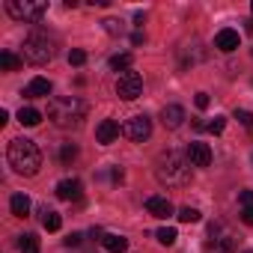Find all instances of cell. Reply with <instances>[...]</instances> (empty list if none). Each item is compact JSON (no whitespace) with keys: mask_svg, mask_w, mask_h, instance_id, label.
I'll return each instance as SVG.
<instances>
[{"mask_svg":"<svg viewBox=\"0 0 253 253\" xmlns=\"http://www.w3.org/2000/svg\"><path fill=\"white\" fill-rule=\"evenodd\" d=\"M122 134L128 137V140H134V143L149 140V134H152V119H149L146 113H137V116H131V119H125Z\"/></svg>","mask_w":253,"mask_h":253,"instance_id":"cell-6","label":"cell"},{"mask_svg":"<svg viewBox=\"0 0 253 253\" xmlns=\"http://www.w3.org/2000/svg\"><path fill=\"white\" fill-rule=\"evenodd\" d=\"M116 95H119L122 101H134V98H140V95H143V78H140L137 72H125V75H119V81H116Z\"/></svg>","mask_w":253,"mask_h":253,"instance_id":"cell-7","label":"cell"},{"mask_svg":"<svg viewBox=\"0 0 253 253\" xmlns=\"http://www.w3.org/2000/svg\"><path fill=\"white\" fill-rule=\"evenodd\" d=\"M176 217H179L182 223H197V220H200L203 214H200L197 209H191V206H185V209H179V214H176Z\"/></svg>","mask_w":253,"mask_h":253,"instance_id":"cell-23","label":"cell"},{"mask_svg":"<svg viewBox=\"0 0 253 253\" xmlns=\"http://www.w3.org/2000/svg\"><path fill=\"white\" fill-rule=\"evenodd\" d=\"M42 226H45L48 232H57V229L63 226V217H60V211H54V209H42Z\"/></svg>","mask_w":253,"mask_h":253,"instance_id":"cell-17","label":"cell"},{"mask_svg":"<svg viewBox=\"0 0 253 253\" xmlns=\"http://www.w3.org/2000/svg\"><path fill=\"white\" fill-rule=\"evenodd\" d=\"M57 54V42L48 36V33H30L24 39V60L33 63V66H45L51 63Z\"/></svg>","mask_w":253,"mask_h":253,"instance_id":"cell-4","label":"cell"},{"mask_svg":"<svg viewBox=\"0 0 253 253\" xmlns=\"http://www.w3.org/2000/svg\"><path fill=\"white\" fill-rule=\"evenodd\" d=\"M244 30H247V33H253V18H247V21H244Z\"/></svg>","mask_w":253,"mask_h":253,"instance_id":"cell-34","label":"cell"},{"mask_svg":"<svg viewBox=\"0 0 253 253\" xmlns=\"http://www.w3.org/2000/svg\"><path fill=\"white\" fill-rule=\"evenodd\" d=\"M238 203H241L244 209H247V206H253V191H241V194H238Z\"/></svg>","mask_w":253,"mask_h":253,"instance_id":"cell-30","label":"cell"},{"mask_svg":"<svg viewBox=\"0 0 253 253\" xmlns=\"http://www.w3.org/2000/svg\"><path fill=\"white\" fill-rule=\"evenodd\" d=\"M244 253H253V250H244Z\"/></svg>","mask_w":253,"mask_h":253,"instance_id":"cell-35","label":"cell"},{"mask_svg":"<svg viewBox=\"0 0 253 253\" xmlns=\"http://www.w3.org/2000/svg\"><path fill=\"white\" fill-rule=\"evenodd\" d=\"M194 104H197L200 110H206V107L211 104V98H209V92H197V98H194Z\"/></svg>","mask_w":253,"mask_h":253,"instance_id":"cell-29","label":"cell"},{"mask_svg":"<svg viewBox=\"0 0 253 253\" xmlns=\"http://www.w3.org/2000/svg\"><path fill=\"white\" fill-rule=\"evenodd\" d=\"M18 250H21V253H39V238H36L33 232L21 235V241H18Z\"/></svg>","mask_w":253,"mask_h":253,"instance_id":"cell-22","label":"cell"},{"mask_svg":"<svg viewBox=\"0 0 253 253\" xmlns=\"http://www.w3.org/2000/svg\"><path fill=\"white\" fill-rule=\"evenodd\" d=\"M6 12L15 18V21H42V15L48 12V3L45 0H6Z\"/></svg>","mask_w":253,"mask_h":253,"instance_id":"cell-5","label":"cell"},{"mask_svg":"<svg viewBox=\"0 0 253 253\" xmlns=\"http://www.w3.org/2000/svg\"><path fill=\"white\" fill-rule=\"evenodd\" d=\"M161 122H164V128H179L185 122V107L182 104H167L161 110Z\"/></svg>","mask_w":253,"mask_h":253,"instance_id":"cell-12","label":"cell"},{"mask_svg":"<svg viewBox=\"0 0 253 253\" xmlns=\"http://www.w3.org/2000/svg\"><path fill=\"white\" fill-rule=\"evenodd\" d=\"M86 116V101L78 95H57L48 104V119L57 128H78Z\"/></svg>","mask_w":253,"mask_h":253,"instance_id":"cell-2","label":"cell"},{"mask_svg":"<svg viewBox=\"0 0 253 253\" xmlns=\"http://www.w3.org/2000/svg\"><path fill=\"white\" fill-rule=\"evenodd\" d=\"M18 122L27 125V128H33V125L42 122V113H39L36 107H21V110H18Z\"/></svg>","mask_w":253,"mask_h":253,"instance_id":"cell-18","label":"cell"},{"mask_svg":"<svg viewBox=\"0 0 253 253\" xmlns=\"http://www.w3.org/2000/svg\"><path fill=\"white\" fill-rule=\"evenodd\" d=\"M51 89H54V84H51L48 78H33V81L24 86V95H27V98H48Z\"/></svg>","mask_w":253,"mask_h":253,"instance_id":"cell-11","label":"cell"},{"mask_svg":"<svg viewBox=\"0 0 253 253\" xmlns=\"http://www.w3.org/2000/svg\"><path fill=\"white\" fill-rule=\"evenodd\" d=\"M9 209H12L15 217H27V214H30V197H27V194H12Z\"/></svg>","mask_w":253,"mask_h":253,"instance_id":"cell-16","label":"cell"},{"mask_svg":"<svg viewBox=\"0 0 253 253\" xmlns=\"http://www.w3.org/2000/svg\"><path fill=\"white\" fill-rule=\"evenodd\" d=\"M146 211H149L152 217H170V214H173V203H170L167 197H149V200H146Z\"/></svg>","mask_w":253,"mask_h":253,"instance_id":"cell-13","label":"cell"},{"mask_svg":"<svg viewBox=\"0 0 253 253\" xmlns=\"http://www.w3.org/2000/svg\"><path fill=\"white\" fill-rule=\"evenodd\" d=\"M69 63H72V66H84V63H86V54H84L81 48H75V51H69Z\"/></svg>","mask_w":253,"mask_h":253,"instance_id":"cell-28","label":"cell"},{"mask_svg":"<svg viewBox=\"0 0 253 253\" xmlns=\"http://www.w3.org/2000/svg\"><path fill=\"white\" fill-rule=\"evenodd\" d=\"M116 137H119V122H116V119H101L98 128H95V140L107 146V143H113Z\"/></svg>","mask_w":253,"mask_h":253,"instance_id":"cell-8","label":"cell"},{"mask_svg":"<svg viewBox=\"0 0 253 253\" xmlns=\"http://www.w3.org/2000/svg\"><path fill=\"white\" fill-rule=\"evenodd\" d=\"M81 238H84L81 232H72V235L66 238V244H69V247H78V244H81Z\"/></svg>","mask_w":253,"mask_h":253,"instance_id":"cell-31","label":"cell"},{"mask_svg":"<svg viewBox=\"0 0 253 253\" xmlns=\"http://www.w3.org/2000/svg\"><path fill=\"white\" fill-rule=\"evenodd\" d=\"M185 155H188V161H191L194 167H209V164H211V149H209L206 143H191Z\"/></svg>","mask_w":253,"mask_h":253,"instance_id":"cell-10","label":"cell"},{"mask_svg":"<svg viewBox=\"0 0 253 253\" xmlns=\"http://www.w3.org/2000/svg\"><path fill=\"white\" fill-rule=\"evenodd\" d=\"M78 158V146L75 143H63V149H60V161L63 164H72Z\"/></svg>","mask_w":253,"mask_h":253,"instance_id":"cell-24","label":"cell"},{"mask_svg":"<svg viewBox=\"0 0 253 253\" xmlns=\"http://www.w3.org/2000/svg\"><path fill=\"white\" fill-rule=\"evenodd\" d=\"M101 24H104V30H107L110 36H119V33H122V21H116V18H104Z\"/></svg>","mask_w":253,"mask_h":253,"instance_id":"cell-26","label":"cell"},{"mask_svg":"<svg viewBox=\"0 0 253 253\" xmlns=\"http://www.w3.org/2000/svg\"><path fill=\"white\" fill-rule=\"evenodd\" d=\"M250 54H253V51H250Z\"/></svg>","mask_w":253,"mask_h":253,"instance_id":"cell-37","label":"cell"},{"mask_svg":"<svg viewBox=\"0 0 253 253\" xmlns=\"http://www.w3.org/2000/svg\"><path fill=\"white\" fill-rule=\"evenodd\" d=\"M223 125H226V119H223V116H214V119L206 125V128H209L211 134H220V131H223Z\"/></svg>","mask_w":253,"mask_h":253,"instance_id":"cell-27","label":"cell"},{"mask_svg":"<svg viewBox=\"0 0 253 253\" xmlns=\"http://www.w3.org/2000/svg\"><path fill=\"white\" fill-rule=\"evenodd\" d=\"M155 238H158L164 247H173V244H176V238H179V232H176L173 226H161V229L155 232Z\"/></svg>","mask_w":253,"mask_h":253,"instance_id":"cell-21","label":"cell"},{"mask_svg":"<svg viewBox=\"0 0 253 253\" xmlns=\"http://www.w3.org/2000/svg\"><path fill=\"white\" fill-rule=\"evenodd\" d=\"M101 244H104L107 253H125V250H128V238L116 235V232H104L101 235Z\"/></svg>","mask_w":253,"mask_h":253,"instance_id":"cell-14","label":"cell"},{"mask_svg":"<svg viewBox=\"0 0 253 253\" xmlns=\"http://www.w3.org/2000/svg\"><path fill=\"white\" fill-rule=\"evenodd\" d=\"M250 9H253V3H250Z\"/></svg>","mask_w":253,"mask_h":253,"instance_id":"cell-36","label":"cell"},{"mask_svg":"<svg viewBox=\"0 0 253 253\" xmlns=\"http://www.w3.org/2000/svg\"><path fill=\"white\" fill-rule=\"evenodd\" d=\"M6 158H9V167L21 176H36L39 167H42V152L33 140L27 137H15L9 140V149H6Z\"/></svg>","mask_w":253,"mask_h":253,"instance_id":"cell-3","label":"cell"},{"mask_svg":"<svg viewBox=\"0 0 253 253\" xmlns=\"http://www.w3.org/2000/svg\"><path fill=\"white\" fill-rule=\"evenodd\" d=\"M238 30H232V27H223L217 36H214V48L217 51H223V54H229V51H235L238 48Z\"/></svg>","mask_w":253,"mask_h":253,"instance_id":"cell-9","label":"cell"},{"mask_svg":"<svg viewBox=\"0 0 253 253\" xmlns=\"http://www.w3.org/2000/svg\"><path fill=\"white\" fill-rule=\"evenodd\" d=\"M241 220H244V223H250V226H253V206H247V209H244V211H241Z\"/></svg>","mask_w":253,"mask_h":253,"instance_id":"cell-32","label":"cell"},{"mask_svg":"<svg viewBox=\"0 0 253 253\" xmlns=\"http://www.w3.org/2000/svg\"><path fill=\"white\" fill-rule=\"evenodd\" d=\"M131 42H134V45H143V42H146V36H143V33H134V36H131Z\"/></svg>","mask_w":253,"mask_h":253,"instance_id":"cell-33","label":"cell"},{"mask_svg":"<svg viewBox=\"0 0 253 253\" xmlns=\"http://www.w3.org/2000/svg\"><path fill=\"white\" fill-rule=\"evenodd\" d=\"M24 66V57H15L12 51H3L0 54V69L3 72H15V69H21Z\"/></svg>","mask_w":253,"mask_h":253,"instance_id":"cell-19","label":"cell"},{"mask_svg":"<svg viewBox=\"0 0 253 253\" xmlns=\"http://www.w3.org/2000/svg\"><path fill=\"white\" fill-rule=\"evenodd\" d=\"M235 119H238V122L244 125V128L253 134V113H250V110H235Z\"/></svg>","mask_w":253,"mask_h":253,"instance_id":"cell-25","label":"cell"},{"mask_svg":"<svg viewBox=\"0 0 253 253\" xmlns=\"http://www.w3.org/2000/svg\"><path fill=\"white\" fill-rule=\"evenodd\" d=\"M110 69L113 72H131V54H116V57H110Z\"/></svg>","mask_w":253,"mask_h":253,"instance_id":"cell-20","label":"cell"},{"mask_svg":"<svg viewBox=\"0 0 253 253\" xmlns=\"http://www.w3.org/2000/svg\"><path fill=\"white\" fill-rule=\"evenodd\" d=\"M191 167L194 164L188 161V155H182V152H164L155 161V176L167 188H185L191 182Z\"/></svg>","mask_w":253,"mask_h":253,"instance_id":"cell-1","label":"cell"},{"mask_svg":"<svg viewBox=\"0 0 253 253\" xmlns=\"http://www.w3.org/2000/svg\"><path fill=\"white\" fill-rule=\"evenodd\" d=\"M81 191H84V185H81L78 179H63V182L57 185V197H60V200H78Z\"/></svg>","mask_w":253,"mask_h":253,"instance_id":"cell-15","label":"cell"}]
</instances>
